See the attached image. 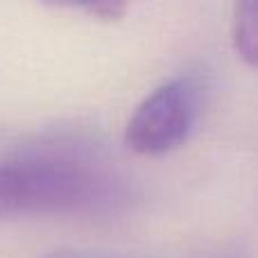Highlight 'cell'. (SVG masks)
Masks as SVG:
<instances>
[{"instance_id":"6da1fadb","label":"cell","mask_w":258,"mask_h":258,"mask_svg":"<svg viewBox=\"0 0 258 258\" xmlns=\"http://www.w3.org/2000/svg\"><path fill=\"white\" fill-rule=\"evenodd\" d=\"M118 186L104 172L66 159L0 163V220L21 215H66L107 209Z\"/></svg>"},{"instance_id":"7a4b0ae2","label":"cell","mask_w":258,"mask_h":258,"mask_svg":"<svg viewBox=\"0 0 258 258\" xmlns=\"http://www.w3.org/2000/svg\"><path fill=\"white\" fill-rule=\"evenodd\" d=\"M204 102V86L192 75H179L156 86L134 109L125 127V145L134 154L163 156L188 141Z\"/></svg>"},{"instance_id":"3957f363","label":"cell","mask_w":258,"mask_h":258,"mask_svg":"<svg viewBox=\"0 0 258 258\" xmlns=\"http://www.w3.org/2000/svg\"><path fill=\"white\" fill-rule=\"evenodd\" d=\"M233 48L249 66L258 54V0H236L233 7Z\"/></svg>"},{"instance_id":"277c9868","label":"cell","mask_w":258,"mask_h":258,"mask_svg":"<svg viewBox=\"0 0 258 258\" xmlns=\"http://www.w3.org/2000/svg\"><path fill=\"white\" fill-rule=\"evenodd\" d=\"M41 3L59 9H82V12L104 18V21H118L125 16L127 9L125 0H41Z\"/></svg>"},{"instance_id":"5b68a950","label":"cell","mask_w":258,"mask_h":258,"mask_svg":"<svg viewBox=\"0 0 258 258\" xmlns=\"http://www.w3.org/2000/svg\"><path fill=\"white\" fill-rule=\"evenodd\" d=\"M45 258H75V256L66 254V251H59V254H50V256H45Z\"/></svg>"}]
</instances>
